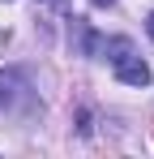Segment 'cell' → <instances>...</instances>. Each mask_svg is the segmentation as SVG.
I'll return each mask as SVG.
<instances>
[{
  "label": "cell",
  "instance_id": "1",
  "mask_svg": "<svg viewBox=\"0 0 154 159\" xmlns=\"http://www.w3.org/2000/svg\"><path fill=\"white\" fill-rule=\"evenodd\" d=\"M107 52H111V65H116V78L124 82V86H137V90L150 86V65L133 56V43L128 39H111Z\"/></svg>",
  "mask_w": 154,
  "mask_h": 159
},
{
  "label": "cell",
  "instance_id": "2",
  "mask_svg": "<svg viewBox=\"0 0 154 159\" xmlns=\"http://www.w3.org/2000/svg\"><path fill=\"white\" fill-rule=\"evenodd\" d=\"M90 4H99V9H107V4H111V0H90Z\"/></svg>",
  "mask_w": 154,
  "mask_h": 159
},
{
  "label": "cell",
  "instance_id": "3",
  "mask_svg": "<svg viewBox=\"0 0 154 159\" xmlns=\"http://www.w3.org/2000/svg\"><path fill=\"white\" fill-rule=\"evenodd\" d=\"M150 39H154V13H150Z\"/></svg>",
  "mask_w": 154,
  "mask_h": 159
}]
</instances>
